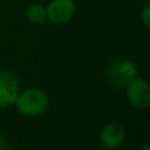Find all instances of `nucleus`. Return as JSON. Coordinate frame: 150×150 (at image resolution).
<instances>
[{
	"label": "nucleus",
	"instance_id": "8",
	"mask_svg": "<svg viewBox=\"0 0 150 150\" xmlns=\"http://www.w3.org/2000/svg\"><path fill=\"white\" fill-rule=\"evenodd\" d=\"M141 21L146 29L150 28V4H146L141 12Z\"/></svg>",
	"mask_w": 150,
	"mask_h": 150
},
{
	"label": "nucleus",
	"instance_id": "6",
	"mask_svg": "<svg viewBox=\"0 0 150 150\" xmlns=\"http://www.w3.org/2000/svg\"><path fill=\"white\" fill-rule=\"evenodd\" d=\"M127 138L125 128L119 122H108L100 130L99 141L105 150L119 149Z\"/></svg>",
	"mask_w": 150,
	"mask_h": 150
},
{
	"label": "nucleus",
	"instance_id": "1",
	"mask_svg": "<svg viewBox=\"0 0 150 150\" xmlns=\"http://www.w3.org/2000/svg\"><path fill=\"white\" fill-rule=\"evenodd\" d=\"M13 105L24 116H40L49 108V96L41 88H26L18 92Z\"/></svg>",
	"mask_w": 150,
	"mask_h": 150
},
{
	"label": "nucleus",
	"instance_id": "4",
	"mask_svg": "<svg viewBox=\"0 0 150 150\" xmlns=\"http://www.w3.org/2000/svg\"><path fill=\"white\" fill-rule=\"evenodd\" d=\"M76 13L74 0H52L46 5L47 20L54 25H63L73 20Z\"/></svg>",
	"mask_w": 150,
	"mask_h": 150
},
{
	"label": "nucleus",
	"instance_id": "7",
	"mask_svg": "<svg viewBox=\"0 0 150 150\" xmlns=\"http://www.w3.org/2000/svg\"><path fill=\"white\" fill-rule=\"evenodd\" d=\"M25 16L28 21L33 25H41L47 20L46 16V7L40 3H33L25 11Z\"/></svg>",
	"mask_w": 150,
	"mask_h": 150
},
{
	"label": "nucleus",
	"instance_id": "3",
	"mask_svg": "<svg viewBox=\"0 0 150 150\" xmlns=\"http://www.w3.org/2000/svg\"><path fill=\"white\" fill-rule=\"evenodd\" d=\"M128 103L137 109H144L150 104V86L144 78L137 76L125 87Z\"/></svg>",
	"mask_w": 150,
	"mask_h": 150
},
{
	"label": "nucleus",
	"instance_id": "9",
	"mask_svg": "<svg viewBox=\"0 0 150 150\" xmlns=\"http://www.w3.org/2000/svg\"><path fill=\"white\" fill-rule=\"evenodd\" d=\"M140 150H150V146H149V145H144Z\"/></svg>",
	"mask_w": 150,
	"mask_h": 150
},
{
	"label": "nucleus",
	"instance_id": "10",
	"mask_svg": "<svg viewBox=\"0 0 150 150\" xmlns=\"http://www.w3.org/2000/svg\"><path fill=\"white\" fill-rule=\"evenodd\" d=\"M0 150H15V149H8V148H0Z\"/></svg>",
	"mask_w": 150,
	"mask_h": 150
},
{
	"label": "nucleus",
	"instance_id": "11",
	"mask_svg": "<svg viewBox=\"0 0 150 150\" xmlns=\"http://www.w3.org/2000/svg\"><path fill=\"white\" fill-rule=\"evenodd\" d=\"M113 150H117V149H113Z\"/></svg>",
	"mask_w": 150,
	"mask_h": 150
},
{
	"label": "nucleus",
	"instance_id": "5",
	"mask_svg": "<svg viewBox=\"0 0 150 150\" xmlns=\"http://www.w3.org/2000/svg\"><path fill=\"white\" fill-rule=\"evenodd\" d=\"M20 92V84L15 73L0 70V108H7L15 104Z\"/></svg>",
	"mask_w": 150,
	"mask_h": 150
},
{
	"label": "nucleus",
	"instance_id": "2",
	"mask_svg": "<svg viewBox=\"0 0 150 150\" xmlns=\"http://www.w3.org/2000/svg\"><path fill=\"white\" fill-rule=\"evenodd\" d=\"M138 76L136 62L128 58H121L112 62L107 69V80L116 88H125L133 79Z\"/></svg>",
	"mask_w": 150,
	"mask_h": 150
}]
</instances>
